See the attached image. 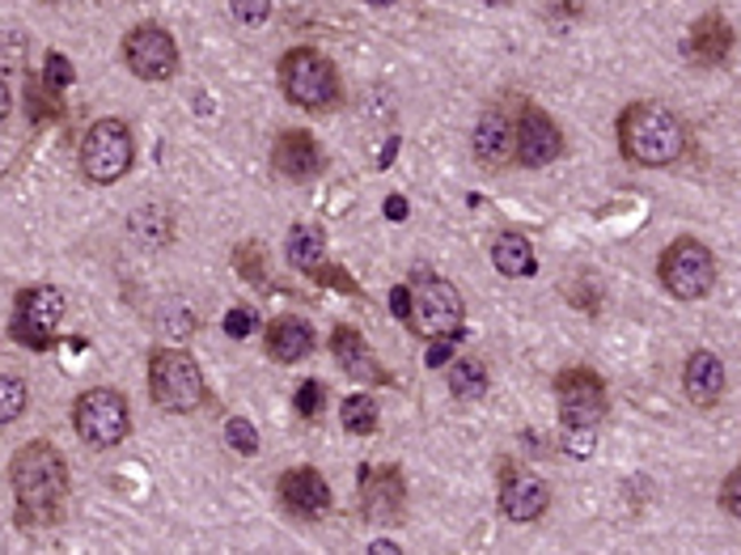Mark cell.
<instances>
[{"instance_id":"1","label":"cell","mask_w":741,"mask_h":555,"mask_svg":"<svg viewBox=\"0 0 741 555\" xmlns=\"http://www.w3.org/2000/svg\"><path fill=\"white\" fill-rule=\"evenodd\" d=\"M13 496H18V522L26 530L56 526L68 509V463L51 441H30L13 458Z\"/></svg>"},{"instance_id":"2","label":"cell","mask_w":741,"mask_h":555,"mask_svg":"<svg viewBox=\"0 0 741 555\" xmlns=\"http://www.w3.org/2000/svg\"><path fill=\"white\" fill-rule=\"evenodd\" d=\"M618 149L632 166H674L686 149V128L670 107L661 103H632L618 115Z\"/></svg>"},{"instance_id":"3","label":"cell","mask_w":741,"mask_h":555,"mask_svg":"<svg viewBox=\"0 0 741 555\" xmlns=\"http://www.w3.org/2000/svg\"><path fill=\"white\" fill-rule=\"evenodd\" d=\"M148 395L162 411L187 416L199 411L208 399V382L199 373V361L183 348H153L148 357Z\"/></svg>"},{"instance_id":"4","label":"cell","mask_w":741,"mask_h":555,"mask_svg":"<svg viewBox=\"0 0 741 555\" xmlns=\"http://www.w3.org/2000/svg\"><path fill=\"white\" fill-rule=\"evenodd\" d=\"M411 331L420 340H458L466 322V301L462 293L449 284L445 276H432V272H416V284H411Z\"/></svg>"},{"instance_id":"5","label":"cell","mask_w":741,"mask_h":555,"mask_svg":"<svg viewBox=\"0 0 741 555\" xmlns=\"http://www.w3.org/2000/svg\"><path fill=\"white\" fill-rule=\"evenodd\" d=\"M280 89L301 110H331L339 103V72L335 65L314 47H293L280 60Z\"/></svg>"},{"instance_id":"6","label":"cell","mask_w":741,"mask_h":555,"mask_svg":"<svg viewBox=\"0 0 741 555\" xmlns=\"http://www.w3.org/2000/svg\"><path fill=\"white\" fill-rule=\"evenodd\" d=\"M661 284L677 301H703L716 284V255L699 237H677L661 251Z\"/></svg>"},{"instance_id":"7","label":"cell","mask_w":741,"mask_h":555,"mask_svg":"<svg viewBox=\"0 0 741 555\" xmlns=\"http://www.w3.org/2000/svg\"><path fill=\"white\" fill-rule=\"evenodd\" d=\"M72 428L85 446L94 449H115L119 441H127L131 432V407L119 390L98 386V390H85L81 399L72 403Z\"/></svg>"},{"instance_id":"8","label":"cell","mask_w":741,"mask_h":555,"mask_svg":"<svg viewBox=\"0 0 741 555\" xmlns=\"http://www.w3.org/2000/svg\"><path fill=\"white\" fill-rule=\"evenodd\" d=\"M136 162V136L124 119H98L81 140V171L89 183H119Z\"/></svg>"},{"instance_id":"9","label":"cell","mask_w":741,"mask_h":555,"mask_svg":"<svg viewBox=\"0 0 741 555\" xmlns=\"http://www.w3.org/2000/svg\"><path fill=\"white\" fill-rule=\"evenodd\" d=\"M64 322V293L56 284H35V289H21L18 310H13V340L21 348H51L60 335Z\"/></svg>"},{"instance_id":"10","label":"cell","mask_w":741,"mask_h":555,"mask_svg":"<svg viewBox=\"0 0 741 555\" xmlns=\"http://www.w3.org/2000/svg\"><path fill=\"white\" fill-rule=\"evenodd\" d=\"M124 65L140 81H169L178 72V43L166 26L140 22L124 35Z\"/></svg>"},{"instance_id":"11","label":"cell","mask_w":741,"mask_h":555,"mask_svg":"<svg viewBox=\"0 0 741 555\" xmlns=\"http://www.w3.org/2000/svg\"><path fill=\"white\" fill-rule=\"evenodd\" d=\"M555 399H559V416H564V428H597V420L606 416V382L576 364V369H564L555 378Z\"/></svg>"},{"instance_id":"12","label":"cell","mask_w":741,"mask_h":555,"mask_svg":"<svg viewBox=\"0 0 741 555\" xmlns=\"http://www.w3.org/2000/svg\"><path fill=\"white\" fill-rule=\"evenodd\" d=\"M360 491V513L378 526H394L402 522V509H407V479H402L399 467H360L357 479Z\"/></svg>"},{"instance_id":"13","label":"cell","mask_w":741,"mask_h":555,"mask_svg":"<svg viewBox=\"0 0 741 555\" xmlns=\"http://www.w3.org/2000/svg\"><path fill=\"white\" fill-rule=\"evenodd\" d=\"M559 157H564V132L555 128V119L538 107H521V115H517V162L526 171H543Z\"/></svg>"},{"instance_id":"14","label":"cell","mask_w":741,"mask_h":555,"mask_svg":"<svg viewBox=\"0 0 741 555\" xmlns=\"http://www.w3.org/2000/svg\"><path fill=\"white\" fill-rule=\"evenodd\" d=\"M470 149L479 157V166L487 171H505L508 162H517V124L508 119L505 110H484L479 124L470 132Z\"/></svg>"},{"instance_id":"15","label":"cell","mask_w":741,"mask_h":555,"mask_svg":"<svg viewBox=\"0 0 741 555\" xmlns=\"http://www.w3.org/2000/svg\"><path fill=\"white\" fill-rule=\"evenodd\" d=\"M275 491H280V505L293 513V517H305V522H314V517H322V513L331 509V488H326V479L314 467L284 470Z\"/></svg>"},{"instance_id":"16","label":"cell","mask_w":741,"mask_h":555,"mask_svg":"<svg viewBox=\"0 0 741 555\" xmlns=\"http://www.w3.org/2000/svg\"><path fill=\"white\" fill-rule=\"evenodd\" d=\"M550 505V488L534 475H521V470L508 467L500 475V513L508 522H538Z\"/></svg>"},{"instance_id":"17","label":"cell","mask_w":741,"mask_h":555,"mask_svg":"<svg viewBox=\"0 0 741 555\" xmlns=\"http://www.w3.org/2000/svg\"><path fill=\"white\" fill-rule=\"evenodd\" d=\"M331 357H335V364L352 382H390V373H386L378 357L369 352L364 335H360L357 327H348V322L331 331Z\"/></svg>"},{"instance_id":"18","label":"cell","mask_w":741,"mask_h":555,"mask_svg":"<svg viewBox=\"0 0 741 555\" xmlns=\"http://www.w3.org/2000/svg\"><path fill=\"white\" fill-rule=\"evenodd\" d=\"M272 166L284 174L289 183H301V178H314V174L322 171V149H318V140L310 136V132L289 128L275 136Z\"/></svg>"},{"instance_id":"19","label":"cell","mask_w":741,"mask_h":555,"mask_svg":"<svg viewBox=\"0 0 741 555\" xmlns=\"http://www.w3.org/2000/svg\"><path fill=\"white\" fill-rule=\"evenodd\" d=\"M729 51H733V26L724 22L720 13H708V18H699L691 26V35H686V60L699 68H716L729 60Z\"/></svg>"},{"instance_id":"20","label":"cell","mask_w":741,"mask_h":555,"mask_svg":"<svg viewBox=\"0 0 741 555\" xmlns=\"http://www.w3.org/2000/svg\"><path fill=\"white\" fill-rule=\"evenodd\" d=\"M682 386H686V399L695 407H716L720 395H724V361L708 348L691 352L682 364Z\"/></svg>"},{"instance_id":"21","label":"cell","mask_w":741,"mask_h":555,"mask_svg":"<svg viewBox=\"0 0 741 555\" xmlns=\"http://www.w3.org/2000/svg\"><path fill=\"white\" fill-rule=\"evenodd\" d=\"M267 352H272V361L280 364L305 361V357L314 352V327L305 319H296V314L275 319L272 327H267Z\"/></svg>"},{"instance_id":"22","label":"cell","mask_w":741,"mask_h":555,"mask_svg":"<svg viewBox=\"0 0 741 555\" xmlns=\"http://www.w3.org/2000/svg\"><path fill=\"white\" fill-rule=\"evenodd\" d=\"M491 263H496V272H500V276H513V280L534 276V267H538L534 246H529V237H521V234H500L496 237V242H491Z\"/></svg>"},{"instance_id":"23","label":"cell","mask_w":741,"mask_h":555,"mask_svg":"<svg viewBox=\"0 0 741 555\" xmlns=\"http://www.w3.org/2000/svg\"><path fill=\"white\" fill-rule=\"evenodd\" d=\"M284 255H289V267H293V272H310V276H314L318 267H322V259H326V237H322L318 225H293Z\"/></svg>"},{"instance_id":"24","label":"cell","mask_w":741,"mask_h":555,"mask_svg":"<svg viewBox=\"0 0 741 555\" xmlns=\"http://www.w3.org/2000/svg\"><path fill=\"white\" fill-rule=\"evenodd\" d=\"M127 230H131V237H140L145 246H169V237H174V216H169V208H162V204H145V208H136V213L127 216Z\"/></svg>"},{"instance_id":"25","label":"cell","mask_w":741,"mask_h":555,"mask_svg":"<svg viewBox=\"0 0 741 555\" xmlns=\"http://www.w3.org/2000/svg\"><path fill=\"white\" fill-rule=\"evenodd\" d=\"M445 378H449V395H454V399H462V403H475V399H484L487 395V364L475 361V357L454 361Z\"/></svg>"},{"instance_id":"26","label":"cell","mask_w":741,"mask_h":555,"mask_svg":"<svg viewBox=\"0 0 741 555\" xmlns=\"http://www.w3.org/2000/svg\"><path fill=\"white\" fill-rule=\"evenodd\" d=\"M339 420H343V428L352 437H369L378 428V403L369 395H352V399H343V407H339Z\"/></svg>"},{"instance_id":"27","label":"cell","mask_w":741,"mask_h":555,"mask_svg":"<svg viewBox=\"0 0 741 555\" xmlns=\"http://www.w3.org/2000/svg\"><path fill=\"white\" fill-rule=\"evenodd\" d=\"M233 267L242 272V280H251V284H263L267 280V251H263V242H254L246 237L237 251H233Z\"/></svg>"},{"instance_id":"28","label":"cell","mask_w":741,"mask_h":555,"mask_svg":"<svg viewBox=\"0 0 741 555\" xmlns=\"http://www.w3.org/2000/svg\"><path fill=\"white\" fill-rule=\"evenodd\" d=\"M56 98H60V94L47 86V81H42V86H30V89H26V110H30V119H35V124L60 119L64 110H60V103H56Z\"/></svg>"},{"instance_id":"29","label":"cell","mask_w":741,"mask_h":555,"mask_svg":"<svg viewBox=\"0 0 741 555\" xmlns=\"http://www.w3.org/2000/svg\"><path fill=\"white\" fill-rule=\"evenodd\" d=\"M21 411H26V382H21L18 373H4L0 378V420L13 425Z\"/></svg>"},{"instance_id":"30","label":"cell","mask_w":741,"mask_h":555,"mask_svg":"<svg viewBox=\"0 0 741 555\" xmlns=\"http://www.w3.org/2000/svg\"><path fill=\"white\" fill-rule=\"evenodd\" d=\"M225 441H230V449H237V454H259V432H254V425L242 420V416H233L230 425H225Z\"/></svg>"},{"instance_id":"31","label":"cell","mask_w":741,"mask_h":555,"mask_svg":"<svg viewBox=\"0 0 741 555\" xmlns=\"http://www.w3.org/2000/svg\"><path fill=\"white\" fill-rule=\"evenodd\" d=\"M42 65H47V77H42V81L56 89V94H64V89L72 86V77H77V72H72V60H68V56H60V51H47V60H42Z\"/></svg>"},{"instance_id":"32","label":"cell","mask_w":741,"mask_h":555,"mask_svg":"<svg viewBox=\"0 0 741 555\" xmlns=\"http://www.w3.org/2000/svg\"><path fill=\"white\" fill-rule=\"evenodd\" d=\"M230 9L242 26H263L272 18V0H230Z\"/></svg>"},{"instance_id":"33","label":"cell","mask_w":741,"mask_h":555,"mask_svg":"<svg viewBox=\"0 0 741 555\" xmlns=\"http://www.w3.org/2000/svg\"><path fill=\"white\" fill-rule=\"evenodd\" d=\"M254 327H259V319H254L251 305H233L230 314H225V335L230 340H246Z\"/></svg>"},{"instance_id":"34","label":"cell","mask_w":741,"mask_h":555,"mask_svg":"<svg viewBox=\"0 0 741 555\" xmlns=\"http://www.w3.org/2000/svg\"><path fill=\"white\" fill-rule=\"evenodd\" d=\"M296 411H301V416H318V411H322V403H326V386L322 382H301L296 386Z\"/></svg>"},{"instance_id":"35","label":"cell","mask_w":741,"mask_h":555,"mask_svg":"<svg viewBox=\"0 0 741 555\" xmlns=\"http://www.w3.org/2000/svg\"><path fill=\"white\" fill-rule=\"evenodd\" d=\"M314 280H318V284H326V289H339V293H360L357 280L348 276L343 267H331V263H322V267L314 272Z\"/></svg>"},{"instance_id":"36","label":"cell","mask_w":741,"mask_h":555,"mask_svg":"<svg viewBox=\"0 0 741 555\" xmlns=\"http://www.w3.org/2000/svg\"><path fill=\"white\" fill-rule=\"evenodd\" d=\"M720 509L741 522V467L720 484Z\"/></svg>"},{"instance_id":"37","label":"cell","mask_w":741,"mask_h":555,"mask_svg":"<svg viewBox=\"0 0 741 555\" xmlns=\"http://www.w3.org/2000/svg\"><path fill=\"white\" fill-rule=\"evenodd\" d=\"M449 352H454V340H432V348L423 352V364L437 369V364H449Z\"/></svg>"},{"instance_id":"38","label":"cell","mask_w":741,"mask_h":555,"mask_svg":"<svg viewBox=\"0 0 741 555\" xmlns=\"http://www.w3.org/2000/svg\"><path fill=\"white\" fill-rule=\"evenodd\" d=\"M390 314H394V319H407V314H411V289H402V284L390 289Z\"/></svg>"},{"instance_id":"39","label":"cell","mask_w":741,"mask_h":555,"mask_svg":"<svg viewBox=\"0 0 741 555\" xmlns=\"http://www.w3.org/2000/svg\"><path fill=\"white\" fill-rule=\"evenodd\" d=\"M407 213H411V208H407L402 195H390V199H386V216H390V221H407Z\"/></svg>"},{"instance_id":"40","label":"cell","mask_w":741,"mask_h":555,"mask_svg":"<svg viewBox=\"0 0 741 555\" xmlns=\"http://www.w3.org/2000/svg\"><path fill=\"white\" fill-rule=\"evenodd\" d=\"M394 149H399V136H394V140H390V145L381 149V166H390V157H394Z\"/></svg>"},{"instance_id":"41","label":"cell","mask_w":741,"mask_h":555,"mask_svg":"<svg viewBox=\"0 0 741 555\" xmlns=\"http://www.w3.org/2000/svg\"><path fill=\"white\" fill-rule=\"evenodd\" d=\"M369 4H378V9H386V4H394V0H369Z\"/></svg>"},{"instance_id":"42","label":"cell","mask_w":741,"mask_h":555,"mask_svg":"<svg viewBox=\"0 0 741 555\" xmlns=\"http://www.w3.org/2000/svg\"><path fill=\"white\" fill-rule=\"evenodd\" d=\"M487 4H500V0H487Z\"/></svg>"}]
</instances>
